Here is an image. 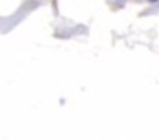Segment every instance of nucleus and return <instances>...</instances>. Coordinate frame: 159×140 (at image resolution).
<instances>
[{"label": "nucleus", "mask_w": 159, "mask_h": 140, "mask_svg": "<svg viewBox=\"0 0 159 140\" xmlns=\"http://www.w3.org/2000/svg\"><path fill=\"white\" fill-rule=\"evenodd\" d=\"M152 2H154V0H152Z\"/></svg>", "instance_id": "1"}]
</instances>
